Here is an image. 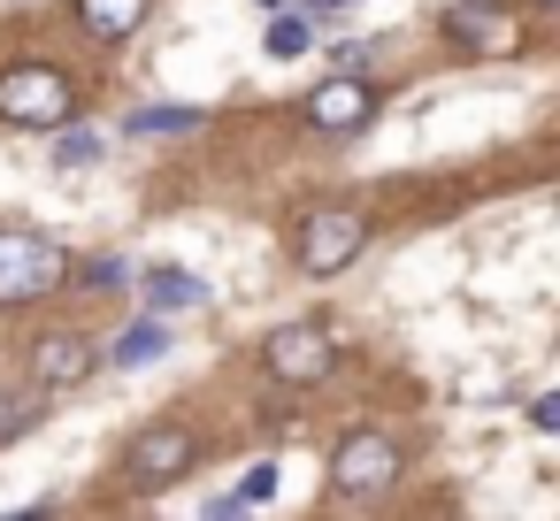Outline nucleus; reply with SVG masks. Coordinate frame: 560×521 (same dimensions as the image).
Segmentation results:
<instances>
[{
	"instance_id": "obj_1",
	"label": "nucleus",
	"mask_w": 560,
	"mask_h": 521,
	"mask_svg": "<svg viewBox=\"0 0 560 521\" xmlns=\"http://www.w3.org/2000/svg\"><path fill=\"white\" fill-rule=\"evenodd\" d=\"M70 108H78V93L47 62H16L9 78H0V116H9L16 131H55V123H70Z\"/></svg>"
},
{
	"instance_id": "obj_2",
	"label": "nucleus",
	"mask_w": 560,
	"mask_h": 521,
	"mask_svg": "<svg viewBox=\"0 0 560 521\" xmlns=\"http://www.w3.org/2000/svg\"><path fill=\"white\" fill-rule=\"evenodd\" d=\"M192 460H200V437L185 422H154V429L131 437L124 475H131V490H170L177 475H192Z\"/></svg>"
},
{
	"instance_id": "obj_3",
	"label": "nucleus",
	"mask_w": 560,
	"mask_h": 521,
	"mask_svg": "<svg viewBox=\"0 0 560 521\" xmlns=\"http://www.w3.org/2000/svg\"><path fill=\"white\" fill-rule=\"evenodd\" d=\"M62 246L32 238V230H0V307H16V299H39L62 284Z\"/></svg>"
},
{
	"instance_id": "obj_4",
	"label": "nucleus",
	"mask_w": 560,
	"mask_h": 521,
	"mask_svg": "<svg viewBox=\"0 0 560 521\" xmlns=\"http://www.w3.org/2000/svg\"><path fill=\"white\" fill-rule=\"evenodd\" d=\"M361 246H369V215L361 208H315L300 223V269L307 276H338Z\"/></svg>"
},
{
	"instance_id": "obj_5",
	"label": "nucleus",
	"mask_w": 560,
	"mask_h": 521,
	"mask_svg": "<svg viewBox=\"0 0 560 521\" xmlns=\"http://www.w3.org/2000/svg\"><path fill=\"white\" fill-rule=\"evenodd\" d=\"M330 483H338L346 498H376V490H392V483H399V445L376 437V429L338 437V452H330Z\"/></svg>"
},
{
	"instance_id": "obj_6",
	"label": "nucleus",
	"mask_w": 560,
	"mask_h": 521,
	"mask_svg": "<svg viewBox=\"0 0 560 521\" xmlns=\"http://www.w3.org/2000/svg\"><path fill=\"white\" fill-rule=\"evenodd\" d=\"M330 330H315V322H284V330H269V345H261V368L277 376V383H323L330 376Z\"/></svg>"
},
{
	"instance_id": "obj_7",
	"label": "nucleus",
	"mask_w": 560,
	"mask_h": 521,
	"mask_svg": "<svg viewBox=\"0 0 560 521\" xmlns=\"http://www.w3.org/2000/svg\"><path fill=\"white\" fill-rule=\"evenodd\" d=\"M445 39H460L468 55H514L522 24H514V9H499V0H453V9H445Z\"/></svg>"
},
{
	"instance_id": "obj_8",
	"label": "nucleus",
	"mask_w": 560,
	"mask_h": 521,
	"mask_svg": "<svg viewBox=\"0 0 560 521\" xmlns=\"http://www.w3.org/2000/svg\"><path fill=\"white\" fill-rule=\"evenodd\" d=\"M369 108H376V85H369L361 70H338V78L307 100V123H315V131H361Z\"/></svg>"
},
{
	"instance_id": "obj_9",
	"label": "nucleus",
	"mask_w": 560,
	"mask_h": 521,
	"mask_svg": "<svg viewBox=\"0 0 560 521\" xmlns=\"http://www.w3.org/2000/svg\"><path fill=\"white\" fill-rule=\"evenodd\" d=\"M32 376H39V391H62V383H85L93 376V345L85 338H39V353H32Z\"/></svg>"
},
{
	"instance_id": "obj_10",
	"label": "nucleus",
	"mask_w": 560,
	"mask_h": 521,
	"mask_svg": "<svg viewBox=\"0 0 560 521\" xmlns=\"http://www.w3.org/2000/svg\"><path fill=\"white\" fill-rule=\"evenodd\" d=\"M78 24L93 39H124V32L147 24V0H78Z\"/></svg>"
},
{
	"instance_id": "obj_11",
	"label": "nucleus",
	"mask_w": 560,
	"mask_h": 521,
	"mask_svg": "<svg viewBox=\"0 0 560 521\" xmlns=\"http://www.w3.org/2000/svg\"><path fill=\"white\" fill-rule=\"evenodd\" d=\"M162 353H170V330H162V322H131V330L116 338L108 360H116V368H154Z\"/></svg>"
},
{
	"instance_id": "obj_12",
	"label": "nucleus",
	"mask_w": 560,
	"mask_h": 521,
	"mask_svg": "<svg viewBox=\"0 0 560 521\" xmlns=\"http://www.w3.org/2000/svg\"><path fill=\"white\" fill-rule=\"evenodd\" d=\"M147 299H154V307H200V299H208V284H200V276H185V269H154V276H147Z\"/></svg>"
},
{
	"instance_id": "obj_13",
	"label": "nucleus",
	"mask_w": 560,
	"mask_h": 521,
	"mask_svg": "<svg viewBox=\"0 0 560 521\" xmlns=\"http://www.w3.org/2000/svg\"><path fill=\"white\" fill-rule=\"evenodd\" d=\"M177 131H200V108H139L131 116V139H177Z\"/></svg>"
},
{
	"instance_id": "obj_14",
	"label": "nucleus",
	"mask_w": 560,
	"mask_h": 521,
	"mask_svg": "<svg viewBox=\"0 0 560 521\" xmlns=\"http://www.w3.org/2000/svg\"><path fill=\"white\" fill-rule=\"evenodd\" d=\"M39 406H47V391H0V437H24L39 422Z\"/></svg>"
},
{
	"instance_id": "obj_15",
	"label": "nucleus",
	"mask_w": 560,
	"mask_h": 521,
	"mask_svg": "<svg viewBox=\"0 0 560 521\" xmlns=\"http://www.w3.org/2000/svg\"><path fill=\"white\" fill-rule=\"evenodd\" d=\"M269 490H277V460H261V467H254V475H246V483H238L231 498H215V513H238V506H261Z\"/></svg>"
},
{
	"instance_id": "obj_16",
	"label": "nucleus",
	"mask_w": 560,
	"mask_h": 521,
	"mask_svg": "<svg viewBox=\"0 0 560 521\" xmlns=\"http://www.w3.org/2000/svg\"><path fill=\"white\" fill-rule=\"evenodd\" d=\"M307 39H315V32H307L300 16H277V24H269V55H277V62H292V55H307Z\"/></svg>"
},
{
	"instance_id": "obj_17",
	"label": "nucleus",
	"mask_w": 560,
	"mask_h": 521,
	"mask_svg": "<svg viewBox=\"0 0 560 521\" xmlns=\"http://www.w3.org/2000/svg\"><path fill=\"white\" fill-rule=\"evenodd\" d=\"M85 162H101V139H93V131H62V146H55V169H85Z\"/></svg>"
},
{
	"instance_id": "obj_18",
	"label": "nucleus",
	"mask_w": 560,
	"mask_h": 521,
	"mask_svg": "<svg viewBox=\"0 0 560 521\" xmlns=\"http://www.w3.org/2000/svg\"><path fill=\"white\" fill-rule=\"evenodd\" d=\"M529 422H537V429H560V391H545V399L529 406Z\"/></svg>"
},
{
	"instance_id": "obj_19",
	"label": "nucleus",
	"mask_w": 560,
	"mask_h": 521,
	"mask_svg": "<svg viewBox=\"0 0 560 521\" xmlns=\"http://www.w3.org/2000/svg\"><path fill=\"white\" fill-rule=\"evenodd\" d=\"M315 9H346V0H315Z\"/></svg>"
},
{
	"instance_id": "obj_20",
	"label": "nucleus",
	"mask_w": 560,
	"mask_h": 521,
	"mask_svg": "<svg viewBox=\"0 0 560 521\" xmlns=\"http://www.w3.org/2000/svg\"><path fill=\"white\" fill-rule=\"evenodd\" d=\"M537 9H560V0H537Z\"/></svg>"
},
{
	"instance_id": "obj_21",
	"label": "nucleus",
	"mask_w": 560,
	"mask_h": 521,
	"mask_svg": "<svg viewBox=\"0 0 560 521\" xmlns=\"http://www.w3.org/2000/svg\"><path fill=\"white\" fill-rule=\"evenodd\" d=\"M261 9H277V0H261Z\"/></svg>"
}]
</instances>
